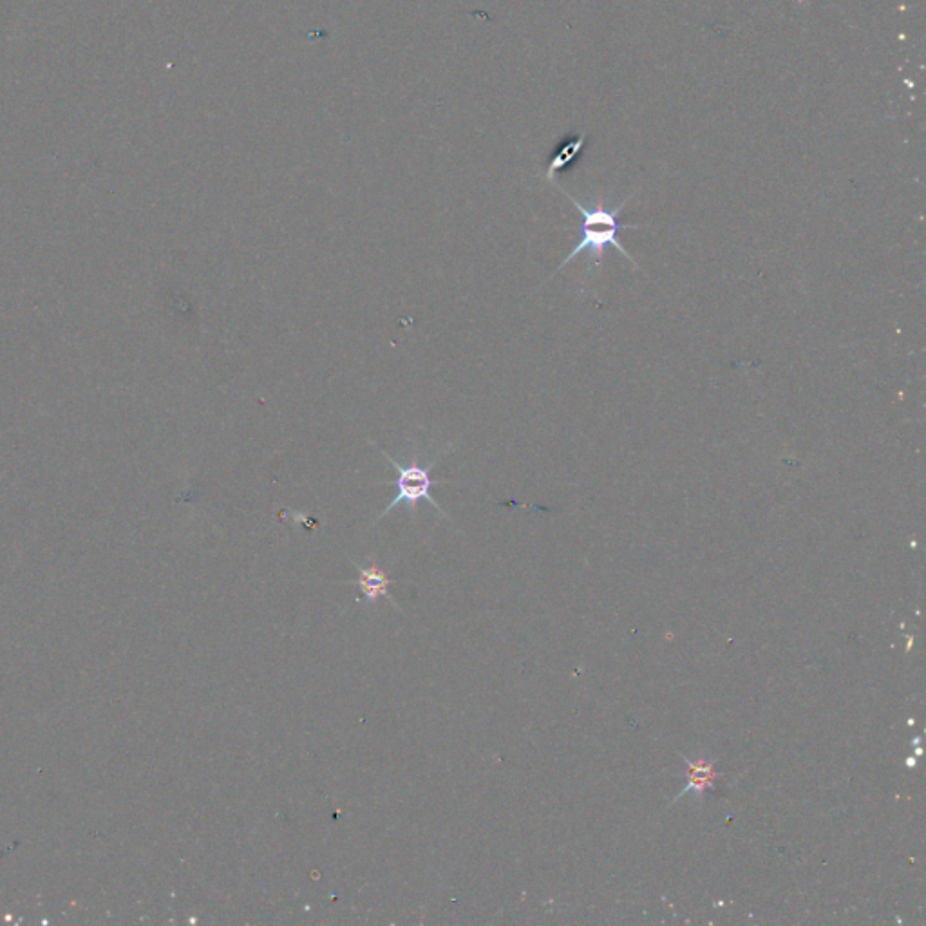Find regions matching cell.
Instances as JSON below:
<instances>
[{
	"instance_id": "obj_1",
	"label": "cell",
	"mask_w": 926,
	"mask_h": 926,
	"mask_svg": "<svg viewBox=\"0 0 926 926\" xmlns=\"http://www.w3.org/2000/svg\"><path fill=\"white\" fill-rule=\"evenodd\" d=\"M561 192L572 201V205L576 207L579 216L583 218V223H581V237H579L577 245L565 257V261L559 265L558 272L583 252H590V259L596 261L597 265H599L603 261L606 246H614L621 256L626 257L632 265L639 268V265L634 261V257L628 254V250L619 241V232L621 230H641V227H637V225H621L619 223V216L623 214L624 207L628 205V201L632 199V196L623 203H619L615 208H606L603 199L594 207H585L581 201H577L574 196H570L567 190L561 189Z\"/></svg>"
},
{
	"instance_id": "obj_2",
	"label": "cell",
	"mask_w": 926,
	"mask_h": 926,
	"mask_svg": "<svg viewBox=\"0 0 926 926\" xmlns=\"http://www.w3.org/2000/svg\"><path fill=\"white\" fill-rule=\"evenodd\" d=\"M369 445L375 447L377 451H380L382 456H384V458L395 467V471H397V478H395L393 482H384V485L397 489V496H395V500L391 501L388 507L382 511V514L378 516L377 520H382L384 516H388L389 512L393 511L398 505H406L409 511L416 512L418 511L420 501H429V503L435 507L436 511L442 512L445 518H447L444 509L438 505V501H436L435 498H433V494H431L435 485H440V483L444 482L433 478L431 471L435 469V465L438 463V460H440V456L453 447L454 442H449V444L445 445V449L440 453V456H436L435 460L427 463V465H420L416 458L413 462L407 463V465L398 463L395 458H391V456H389L382 447H378L375 442L369 440Z\"/></svg>"
},
{
	"instance_id": "obj_3",
	"label": "cell",
	"mask_w": 926,
	"mask_h": 926,
	"mask_svg": "<svg viewBox=\"0 0 926 926\" xmlns=\"http://www.w3.org/2000/svg\"><path fill=\"white\" fill-rule=\"evenodd\" d=\"M355 568L359 570L357 585L360 586V590H362V594H364L368 603L375 605L380 597H389L388 586L393 583V579H389L384 570H380L375 565H369L368 568L360 567L357 563H355Z\"/></svg>"
},
{
	"instance_id": "obj_4",
	"label": "cell",
	"mask_w": 926,
	"mask_h": 926,
	"mask_svg": "<svg viewBox=\"0 0 926 926\" xmlns=\"http://www.w3.org/2000/svg\"><path fill=\"white\" fill-rule=\"evenodd\" d=\"M585 142L586 136L581 134V136H576V138L563 143L556 151V154L550 158L549 167H547V180H554L558 172L568 169L585 149Z\"/></svg>"
},
{
	"instance_id": "obj_5",
	"label": "cell",
	"mask_w": 926,
	"mask_h": 926,
	"mask_svg": "<svg viewBox=\"0 0 926 926\" xmlns=\"http://www.w3.org/2000/svg\"><path fill=\"white\" fill-rule=\"evenodd\" d=\"M693 769H691V784L682 791V794L688 793L693 787L702 793L706 787L713 784V778H715V771H713V764L711 762H700V764H690Z\"/></svg>"
}]
</instances>
